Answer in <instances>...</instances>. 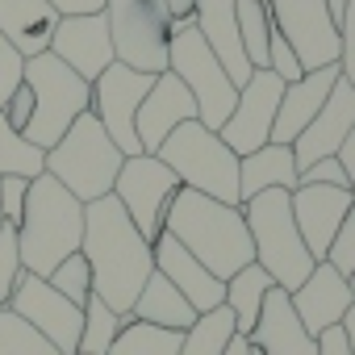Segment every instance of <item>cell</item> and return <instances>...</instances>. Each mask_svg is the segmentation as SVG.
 I'll return each mask as SVG.
<instances>
[{"label":"cell","instance_id":"1f68e13d","mask_svg":"<svg viewBox=\"0 0 355 355\" xmlns=\"http://www.w3.org/2000/svg\"><path fill=\"white\" fill-rule=\"evenodd\" d=\"M121 326H125L121 313H113L101 297H88V305H84V334H80V351L76 355H105L113 347V338L121 334Z\"/></svg>","mask_w":355,"mask_h":355},{"label":"cell","instance_id":"5bb4252c","mask_svg":"<svg viewBox=\"0 0 355 355\" xmlns=\"http://www.w3.org/2000/svg\"><path fill=\"white\" fill-rule=\"evenodd\" d=\"M280 96H284V80L272 76V71H255L243 88H239V101L226 117V125L218 130V138L243 159L259 146L272 142V125H276V109H280Z\"/></svg>","mask_w":355,"mask_h":355},{"label":"cell","instance_id":"484cf974","mask_svg":"<svg viewBox=\"0 0 355 355\" xmlns=\"http://www.w3.org/2000/svg\"><path fill=\"white\" fill-rule=\"evenodd\" d=\"M268 189H284L293 193L297 189V159H293V146H280V142H268L251 155L239 159V193L243 201L268 193Z\"/></svg>","mask_w":355,"mask_h":355},{"label":"cell","instance_id":"9c48e42d","mask_svg":"<svg viewBox=\"0 0 355 355\" xmlns=\"http://www.w3.org/2000/svg\"><path fill=\"white\" fill-rule=\"evenodd\" d=\"M105 21L113 38V59L142 71L163 76L171 51V17L163 0H105Z\"/></svg>","mask_w":355,"mask_h":355},{"label":"cell","instance_id":"f35d334b","mask_svg":"<svg viewBox=\"0 0 355 355\" xmlns=\"http://www.w3.org/2000/svg\"><path fill=\"white\" fill-rule=\"evenodd\" d=\"M26 197H30V180L21 175H0V209H5V226H21L26 214Z\"/></svg>","mask_w":355,"mask_h":355},{"label":"cell","instance_id":"ee69618b","mask_svg":"<svg viewBox=\"0 0 355 355\" xmlns=\"http://www.w3.org/2000/svg\"><path fill=\"white\" fill-rule=\"evenodd\" d=\"M318 355H351V351H347V334H343V326H330V330L318 334Z\"/></svg>","mask_w":355,"mask_h":355},{"label":"cell","instance_id":"e575fe53","mask_svg":"<svg viewBox=\"0 0 355 355\" xmlns=\"http://www.w3.org/2000/svg\"><path fill=\"white\" fill-rule=\"evenodd\" d=\"M21 272H26V268H21V251H17V230L5 226V230H0V309L9 305V297H13Z\"/></svg>","mask_w":355,"mask_h":355},{"label":"cell","instance_id":"c3c4849f","mask_svg":"<svg viewBox=\"0 0 355 355\" xmlns=\"http://www.w3.org/2000/svg\"><path fill=\"white\" fill-rule=\"evenodd\" d=\"M226 355H251V343H247V334H234V338H230V347H226Z\"/></svg>","mask_w":355,"mask_h":355},{"label":"cell","instance_id":"8d00e7d4","mask_svg":"<svg viewBox=\"0 0 355 355\" xmlns=\"http://www.w3.org/2000/svg\"><path fill=\"white\" fill-rule=\"evenodd\" d=\"M326 263H330L338 276H351V272H355V205H351V214L343 218V226H338V234H334V243H330Z\"/></svg>","mask_w":355,"mask_h":355},{"label":"cell","instance_id":"2e32d148","mask_svg":"<svg viewBox=\"0 0 355 355\" xmlns=\"http://www.w3.org/2000/svg\"><path fill=\"white\" fill-rule=\"evenodd\" d=\"M51 55L59 63H67L80 80L96 84L105 76L113 59V38H109V21L105 13H84V17H59L55 38H51Z\"/></svg>","mask_w":355,"mask_h":355},{"label":"cell","instance_id":"d4e9b609","mask_svg":"<svg viewBox=\"0 0 355 355\" xmlns=\"http://www.w3.org/2000/svg\"><path fill=\"white\" fill-rule=\"evenodd\" d=\"M201 313L184 301V293L175 288L163 272H150V280L142 284L134 309H130V322H146V326H159V330H189Z\"/></svg>","mask_w":355,"mask_h":355},{"label":"cell","instance_id":"816d5d0a","mask_svg":"<svg viewBox=\"0 0 355 355\" xmlns=\"http://www.w3.org/2000/svg\"><path fill=\"white\" fill-rule=\"evenodd\" d=\"M0 230H5V209H0Z\"/></svg>","mask_w":355,"mask_h":355},{"label":"cell","instance_id":"74e56055","mask_svg":"<svg viewBox=\"0 0 355 355\" xmlns=\"http://www.w3.org/2000/svg\"><path fill=\"white\" fill-rule=\"evenodd\" d=\"M338 76L355 88V0H347L338 21Z\"/></svg>","mask_w":355,"mask_h":355},{"label":"cell","instance_id":"44dd1931","mask_svg":"<svg viewBox=\"0 0 355 355\" xmlns=\"http://www.w3.org/2000/svg\"><path fill=\"white\" fill-rule=\"evenodd\" d=\"M193 26L201 30L205 46L218 55V63L226 67V76L234 80V88H243L255 67L243 51V38H239V0H197L193 5Z\"/></svg>","mask_w":355,"mask_h":355},{"label":"cell","instance_id":"603a6c76","mask_svg":"<svg viewBox=\"0 0 355 355\" xmlns=\"http://www.w3.org/2000/svg\"><path fill=\"white\" fill-rule=\"evenodd\" d=\"M334 84H338V63L305 71L297 84H284V96H280V109H276V125H272V142L293 146L297 134L322 113V105L334 92Z\"/></svg>","mask_w":355,"mask_h":355},{"label":"cell","instance_id":"52a82bcc","mask_svg":"<svg viewBox=\"0 0 355 355\" xmlns=\"http://www.w3.org/2000/svg\"><path fill=\"white\" fill-rule=\"evenodd\" d=\"M26 84L34 92V117L26 125V138L38 150H51L71 125L76 117H84L92 109V84L80 80L67 63H59L51 51L26 59Z\"/></svg>","mask_w":355,"mask_h":355},{"label":"cell","instance_id":"f907efd6","mask_svg":"<svg viewBox=\"0 0 355 355\" xmlns=\"http://www.w3.org/2000/svg\"><path fill=\"white\" fill-rule=\"evenodd\" d=\"M347 284H351V297H355V272H351V276H347Z\"/></svg>","mask_w":355,"mask_h":355},{"label":"cell","instance_id":"8992f818","mask_svg":"<svg viewBox=\"0 0 355 355\" xmlns=\"http://www.w3.org/2000/svg\"><path fill=\"white\" fill-rule=\"evenodd\" d=\"M180 189H193L201 197H214L222 205H243L239 193V155L218 138V130H205L201 121H184L180 130H171L167 142L159 146V155Z\"/></svg>","mask_w":355,"mask_h":355},{"label":"cell","instance_id":"7a4b0ae2","mask_svg":"<svg viewBox=\"0 0 355 355\" xmlns=\"http://www.w3.org/2000/svg\"><path fill=\"white\" fill-rule=\"evenodd\" d=\"M163 230L193 259H201L218 280H230L239 268L255 263V247H251L243 205H222L214 197L180 189L163 214Z\"/></svg>","mask_w":355,"mask_h":355},{"label":"cell","instance_id":"681fc988","mask_svg":"<svg viewBox=\"0 0 355 355\" xmlns=\"http://www.w3.org/2000/svg\"><path fill=\"white\" fill-rule=\"evenodd\" d=\"M326 5H330V17H334V21H343V9H347V0H326Z\"/></svg>","mask_w":355,"mask_h":355},{"label":"cell","instance_id":"60d3db41","mask_svg":"<svg viewBox=\"0 0 355 355\" xmlns=\"http://www.w3.org/2000/svg\"><path fill=\"white\" fill-rule=\"evenodd\" d=\"M297 184H330V189H351V184H347V171H343V163H338V159H318V163H309V167L297 175Z\"/></svg>","mask_w":355,"mask_h":355},{"label":"cell","instance_id":"f5cc1de1","mask_svg":"<svg viewBox=\"0 0 355 355\" xmlns=\"http://www.w3.org/2000/svg\"><path fill=\"white\" fill-rule=\"evenodd\" d=\"M251 355H259V351H255V347H251Z\"/></svg>","mask_w":355,"mask_h":355},{"label":"cell","instance_id":"4316f807","mask_svg":"<svg viewBox=\"0 0 355 355\" xmlns=\"http://www.w3.org/2000/svg\"><path fill=\"white\" fill-rule=\"evenodd\" d=\"M272 276L259 268V263H247L239 268L230 280H226V309L234 313V326L239 334H251L255 322H259V309H263V297L272 293Z\"/></svg>","mask_w":355,"mask_h":355},{"label":"cell","instance_id":"f1b7e54d","mask_svg":"<svg viewBox=\"0 0 355 355\" xmlns=\"http://www.w3.org/2000/svg\"><path fill=\"white\" fill-rule=\"evenodd\" d=\"M46 171V150H38L21 130H13L0 113V175H21V180H38Z\"/></svg>","mask_w":355,"mask_h":355},{"label":"cell","instance_id":"836d02e7","mask_svg":"<svg viewBox=\"0 0 355 355\" xmlns=\"http://www.w3.org/2000/svg\"><path fill=\"white\" fill-rule=\"evenodd\" d=\"M51 288L55 293H63L67 301H76V305H88V297H92V268H88V259L76 251V255H67L51 276Z\"/></svg>","mask_w":355,"mask_h":355},{"label":"cell","instance_id":"ffe728a7","mask_svg":"<svg viewBox=\"0 0 355 355\" xmlns=\"http://www.w3.org/2000/svg\"><path fill=\"white\" fill-rule=\"evenodd\" d=\"M288 301H293L301 326H305L313 338H318L322 330H330V326H343L347 309L355 305L347 276H338L330 263H318V268L305 276V284L288 293Z\"/></svg>","mask_w":355,"mask_h":355},{"label":"cell","instance_id":"ac0fdd59","mask_svg":"<svg viewBox=\"0 0 355 355\" xmlns=\"http://www.w3.org/2000/svg\"><path fill=\"white\" fill-rule=\"evenodd\" d=\"M351 130H355V88L338 76V84H334V92L326 96L322 113H318V117L297 134V142H293L297 175H301L309 163H318V159H334Z\"/></svg>","mask_w":355,"mask_h":355},{"label":"cell","instance_id":"ab89813d","mask_svg":"<svg viewBox=\"0 0 355 355\" xmlns=\"http://www.w3.org/2000/svg\"><path fill=\"white\" fill-rule=\"evenodd\" d=\"M268 71L272 76H280L284 84H297L301 76H305V67H301V59L293 55V46L272 30V42H268Z\"/></svg>","mask_w":355,"mask_h":355},{"label":"cell","instance_id":"7c38bea8","mask_svg":"<svg viewBox=\"0 0 355 355\" xmlns=\"http://www.w3.org/2000/svg\"><path fill=\"white\" fill-rule=\"evenodd\" d=\"M150 84H155V76H142V71H134V67H125V63H109L105 76L92 84V109H88V113L105 125V134L117 142V150H121L125 159L142 155L134 117H138V105H142V96L150 92Z\"/></svg>","mask_w":355,"mask_h":355},{"label":"cell","instance_id":"83f0119b","mask_svg":"<svg viewBox=\"0 0 355 355\" xmlns=\"http://www.w3.org/2000/svg\"><path fill=\"white\" fill-rule=\"evenodd\" d=\"M234 334H239L234 313H230L226 305H222V309H209V313H201V318L184 330L180 351H175V355H226V347H230Z\"/></svg>","mask_w":355,"mask_h":355},{"label":"cell","instance_id":"277c9868","mask_svg":"<svg viewBox=\"0 0 355 355\" xmlns=\"http://www.w3.org/2000/svg\"><path fill=\"white\" fill-rule=\"evenodd\" d=\"M243 218L251 230V247H255V263L272 276L276 288L293 293L305 284V276L318 268V259L309 255L297 222H293V205L284 189H268L251 201H243Z\"/></svg>","mask_w":355,"mask_h":355},{"label":"cell","instance_id":"5b68a950","mask_svg":"<svg viewBox=\"0 0 355 355\" xmlns=\"http://www.w3.org/2000/svg\"><path fill=\"white\" fill-rule=\"evenodd\" d=\"M121 163H125V155L117 150V142L105 134V125L92 113L76 117V125L46 150V175H55L84 205L113 193Z\"/></svg>","mask_w":355,"mask_h":355},{"label":"cell","instance_id":"ba28073f","mask_svg":"<svg viewBox=\"0 0 355 355\" xmlns=\"http://www.w3.org/2000/svg\"><path fill=\"white\" fill-rule=\"evenodd\" d=\"M167 71L180 80L193 101H197V117L205 130H222L234 101H239V88L234 80L226 76V67L218 63V55L205 46L201 30L193 21H175L171 26V51H167Z\"/></svg>","mask_w":355,"mask_h":355},{"label":"cell","instance_id":"cb8c5ba5","mask_svg":"<svg viewBox=\"0 0 355 355\" xmlns=\"http://www.w3.org/2000/svg\"><path fill=\"white\" fill-rule=\"evenodd\" d=\"M55 26H59V13L46 0H0V34L21 51V59L51 51Z\"/></svg>","mask_w":355,"mask_h":355},{"label":"cell","instance_id":"d6986e66","mask_svg":"<svg viewBox=\"0 0 355 355\" xmlns=\"http://www.w3.org/2000/svg\"><path fill=\"white\" fill-rule=\"evenodd\" d=\"M150 247H155V272H163L175 288H180L184 301H189L197 313H209V309H222V305H226V280H218L201 259H193L167 230H163Z\"/></svg>","mask_w":355,"mask_h":355},{"label":"cell","instance_id":"4dcf8cb0","mask_svg":"<svg viewBox=\"0 0 355 355\" xmlns=\"http://www.w3.org/2000/svg\"><path fill=\"white\" fill-rule=\"evenodd\" d=\"M272 17L263 0H239V38L255 71H268V42H272Z\"/></svg>","mask_w":355,"mask_h":355},{"label":"cell","instance_id":"7dc6e473","mask_svg":"<svg viewBox=\"0 0 355 355\" xmlns=\"http://www.w3.org/2000/svg\"><path fill=\"white\" fill-rule=\"evenodd\" d=\"M343 334H347V351L355 355V305H351L347 318H343Z\"/></svg>","mask_w":355,"mask_h":355},{"label":"cell","instance_id":"9a60e30c","mask_svg":"<svg viewBox=\"0 0 355 355\" xmlns=\"http://www.w3.org/2000/svg\"><path fill=\"white\" fill-rule=\"evenodd\" d=\"M288 205H293V222H297L309 255L318 263H326L330 243H334L343 218L355 205V193L351 189H330V184H297L288 193Z\"/></svg>","mask_w":355,"mask_h":355},{"label":"cell","instance_id":"7bdbcfd3","mask_svg":"<svg viewBox=\"0 0 355 355\" xmlns=\"http://www.w3.org/2000/svg\"><path fill=\"white\" fill-rule=\"evenodd\" d=\"M59 17H84V13H105V0H46Z\"/></svg>","mask_w":355,"mask_h":355},{"label":"cell","instance_id":"30bf717a","mask_svg":"<svg viewBox=\"0 0 355 355\" xmlns=\"http://www.w3.org/2000/svg\"><path fill=\"white\" fill-rule=\"evenodd\" d=\"M175 193H180L175 171L163 159H155V155L125 159L121 171H117V184H113L117 205L125 209V218L138 226V234L146 243H155L163 234V214H167V205H171Z\"/></svg>","mask_w":355,"mask_h":355},{"label":"cell","instance_id":"bcb514c9","mask_svg":"<svg viewBox=\"0 0 355 355\" xmlns=\"http://www.w3.org/2000/svg\"><path fill=\"white\" fill-rule=\"evenodd\" d=\"M193 5H197V0H163L171 26H175V21H193Z\"/></svg>","mask_w":355,"mask_h":355},{"label":"cell","instance_id":"8fae6325","mask_svg":"<svg viewBox=\"0 0 355 355\" xmlns=\"http://www.w3.org/2000/svg\"><path fill=\"white\" fill-rule=\"evenodd\" d=\"M268 17L305 71L338 63V21L326 0H268Z\"/></svg>","mask_w":355,"mask_h":355},{"label":"cell","instance_id":"6da1fadb","mask_svg":"<svg viewBox=\"0 0 355 355\" xmlns=\"http://www.w3.org/2000/svg\"><path fill=\"white\" fill-rule=\"evenodd\" d=\"M80 255L92 268V297H101L113 313L130 318L142 284L155 272V247L138 234V226L125 218L113 193L84 205Z\"/></svg>","mask_w":355,"mask_h":355},{"label":"cell","instance_id":"d6a6232c","mask_svg":"<svg viewBox=\"0 0 355 355\" xmlns=\"http://www.w3.org/2000/svg\"><path fill=\"white\" fill-rule=\"evenodd\" d=\"M0 355H63L55 343H46L30 322H21L9 305L0 309Z\"/></svg>","mask_w":355,"mask_h":355},{"label":"cell","instance_id":"3957f363","mask_svg":"<svg viewBox=\"0 0 355 355\" xmlns=\"http://www.w3.org/2000/svg\"><path fill=\"white\" fill-rule=\"evenodd\" d=\"M84 243V201H76L55 175H38L30 180L26 214L17 226V251L21 268L30 276H51L67 255H76Z\"/></svg>","mask_w":355,"mask_h":355},{"label":"cell","instance_id":"f6af8a7d","mask_svg":"<svg viewBox=\"0 0 355 355\" xmlns=\"http://www.w3.org/2000/svg\"><path fill=\"white\" fill-rule=\"evenodd\" d=\"M338 163H343V171H347V184H351V193H355V130L347 134V142L338 146V155H334Z\"/></svg>","mask_w":355,"mask_h":355},{"label":"cell","instance_id":"4fadbf2b","mask_svg":"<svg viewBox=\"0 0 355 355\" xmlns=\"http://www.w3.org/2000/svg\"><path fill=\"white\" fill-rule=\"evenodd\" d=\"M9 309H13L21 322H30L46 343H55L63 355H76V351H80L84 305H76V301H67L63 293H55L51 280L21 272V280H17V288H13V297H9Z\"/></svg>","mask_w":355,"mask_h":355},{"label":"cell","instance_id":"e0dca14e","mask_svg":"<svg viewBox=\"0 0 355 355\" xmlns=\"http://www.w3.org/2000/svg\"><path fill=\"white\" fill-rule=\"evenodd\" d=\"M184 121H201V117H197V101H193V92H189L180 80H175L171 71L155 76V84H150V92L142 96L138 117H134V130H138V146H142V155H159V146L167 142V134H171V130H180Z\"/></svg>","mask_w":355,"mask_h":355},{"label":"cell","instance_id":"f546056e","mask_svg":"<svg viewBox=\"0 0 355 355\" xmlns=\"http://www.w3.org/2000/svg\"><path fill=\"white\" fill-rule=\"evenodd\" d=\"M180 330H159V326H146V322H130L121 326V334L113 338V347L105 355H175L180 351Z\"/></svg>","mask_w":355,"mask_h":355},{"label":"cell","instance_id":"7402d4cb","mask_svg":"<svg viewBox=\"0 0 355 355\" xmlns=\"http://www.w3.org/2000/svg\"><path fill=\"white\" fill-rule=\"evenodd\" d=\"M247 343L259 355H318V338L301 326V318H297V309H293L284 288H272L263 297L259 322L247 334Z\"/></svg>","mask_w":355,"mask_h":355},{"label":"cell","instance_id":"b9f144b4","mask_svg":"<svg viewBox=\"0 0 355 355\" xmlns=\"http://www.w3.org/2000/svg\"><path fill=\"white\" fill-rule=\"evenodd\" d=\"M0 113H5V121H9L13 130L26 134V125H30V117H34V92H30V84H21V88L5 101V109H0Z\"/></svg>","mask_w":355,"mask_h":355},{"label":"cell","instance_id":"d590c367","mask_svg":"<svg viewBox=\"0 0 355 355\" xmlns=\"http://www.w3.org/2000/svg\"><path fill=\"white\" fill-rule=\"evenodd\" d=\"M26 84V59H21V51L0 34V109H5V101L17 92Z\"/></svg>","mask_w":355,"mask_h":355}]
</instances>
